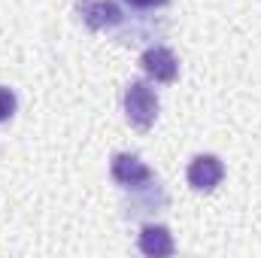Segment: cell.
<instances>
[{
    "label": "cell",
    "instance_id": "cell-1",
    "mask_svg": "<svg viewBox=\"0 0 261 258\" xmlns=\"http://www.w3.org/2000/svg\"><path fill=\"white\" fill-rule=\"evenodd\" d=\"M125 116H128L130 125L140 131L155 125V119H158V94H155V88L149 82H143V79L128 82V88H125Z\"/></svg>",
    "mask_w": 261,
    "mask_h": 258
},
{
    "label": "cell",
    "instance_id": "cell-2",
    "mask_svg": "<svg viewBox=\"0 0 261 258\" xmlns=\"http://www.w3.org/2000/svg\"><path fill=\"white\" fill-rule=\"evenodd\" d=\"M110 176L122 186V189H146L155 183V173L137 158V155H128V152H119L113 155V164H110Z\"/></svg>",
    "mask_w": 261,
    "mask_h": 258
},
{
    "label": "cell",
    "instance_id": "cell-3",
    "mask_svg": "<svg viewBox=\"0 0 261 258\" xmlns=\"http://www.w3.org/2000/svg\"><path fill=\"white\" fill-rule=\"evenodd\" d=\"M76 12L91 31H113V28H119L125 21L122 6L113 3V0H79Z\"/></svg>",
    "mask_w": 261,
    "mask_h": 258
},
{
    "label": "cell",
    "instance_id": "cell-4",
    "mask_svg": "<svg viewBox=\"0 0 261 258\" xmlns=\"http://www.w3.org/2000/svg\"><path fill=\"white\" fill-rule=\"evenodd\" d=\"M186 176H189V186L195 192H213L225 179V164L219 155H195L189 161Z\"/></svg>",
    "mask_w": 261,
    "mask_h": 258
},
{
    "label": "cell",
    "instance_id": "cell-5",
    "mask_svg": "<svg viewBox=\"0 0 261 258\" xmlns=\"http://www.w3.org/2000/svg\"><path fill=\"white\" fill-rule=\"evenodd\" d=\"M140 67H143V73H146L152 82H161V85L173 82L176 73H179V61H176V55H173L167 46H149V49L140 55Z\"/></svg>",
    "mask_w": 261,
    "mask_h": 258
},
{
    "label": "cell",
    "instance_id": "cell-6",
    "mask_svg": "<svg viewBox=\"0 0 261 258\" xmlns=\"http://www.w3.org/2000/svg\"><path fill=\"white\" fill-rule=\"evenodd\" d=\"M140 252L149 258L173 255L176 243H173L170 228H164V225H143V231H140Z\"/></svg>",
    "mask_w": 261,
    "mask_h": 258
},
{
    "label": "cell",
    "instance_id": "cell-7",
    "mask_svg": "<svg viewBox=\"0 0 261 258\" xmlns=\"http://www.w3.org/2000/svg\"><path fill=\"white\" fill-rule=\"evenodd\" d=\"M15 110H18V97H15V91L6 88V85H0V122H9V119L15 116Z\"/></svg>",
    "mask_w": 261,
    "mask_h": 258
},
{
    "label": "cell",
    "instance_id": "cell-8",
    "mask_svg": "<svg viewBox=\"0 0 261 258\" xmlns=\"http://www.w3.org/2000/svg\"><path fill=\"white\" fill-rule=\"evenodd\" d=\"M125 3L134 9H158V6H167L170 0H125Z\"/></svg>",
    "mask_w": 261,
    "mask_h": 258
}]
</instances>
